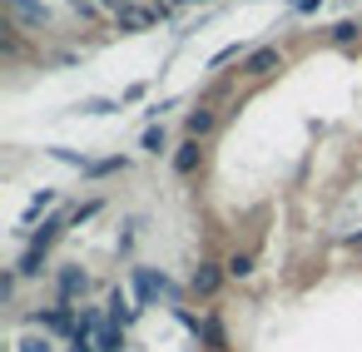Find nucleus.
<instances>
[{
	"label": "nucleus",
	"mask_w": 362,
	"mask_h": 352,
	"mask_svg": "<svg viewBox=\"0 0 362 352\" xmlns=\"http://www.w3.org/2000/svg\"><path fill=\"white\" fill-rule=\"evenodd\" d=\"M169 16V6H149V11H139V6H124V11H115V25L124 30V35H134V30H149L154 20H164Z\"/></svg>",
	"instance_id": "nucleus-1"
},
{
	"label": "nucleus",
	"mask_w": 362,
	"mask_h": 352,
	"mask_svg": "<svg viewBox=\"0 0 362 352\" xmlns=\"http://www.w3.org/2000/svg\"><path fill=\"white\" fill-rule=\"evenodd\" d=\"M273 70H283V50H278V45H263V50H253V55L243 60V75H248V80H268Z\"/></svg>",
	"instance_id": "nucleus-2"
},
{
	"label": "nucleus",
	"mask_w": 362,
	"mask_h": 352,
	"mask_svg": "<svg viewBox=\"0 0 362 352\" xmlns=\"http://www.w3.org/2000/svg\"><path fill=\"white\" fill-rule=\"evenodd\" d=\"M223 278H228V268H223V263H199V268H194V278H189V288H194V298H214V293L223 288Z\"/></svg>",
	"instance_id": "nucleus-3"
},
{
	"label": "nucleus",
	"mask_w": 362,
	"mask_h": 352,
	"mask_svg": "<svg viewBox=\"0 0 362 352\" xmlns=\"http://www.w3.org/2000/svg\"><path fill=\"white\" fill-rule=\"evenodd\" d=\"M75 307L70 303H60V307H45V312H30V322L35 327H50V332H65V337H75Z\"/></svg>",
	"instance_id": "nucleus-4"
},
{
	"label": "nucleus",
	"mask_w": 362,
	"mask_h": 352,
	"mask_svg": "<svg viewBox=\"0 0 362 352\" xmlns=\"http://www.w3.org/2000/svg\"><path fill=\"white\" fill-rule=\"evenodd\" d=\"M134 293H139V303L149 307L159 293H174V283H169L164 273H154V268H134Z\"/></svg>",
	"instance_id": "nucleus-5"
},
{
	"label": "nucleus",
	"mask_w": 362,
	"mask_h": 352,
	"mask_svg": "<svg viewBox=\"0 0 362 352\" xmlns=\"http://www.w3.org/2000/svg\"><path fill=\"white\" fill-rule=\"evenodd\" d=\"M199 169H204V144H199V139H184V144L174 149V174L189 179V174H199Z\"/></svg>",
	"instance_id": "nucleus-6"
},
{
	"label": "nucleus",
	"mask_w": 362,
	"mask_h": 352,
	"mask_svg": "<svg viewBox=\"0 0 362 352\" xmlns=\"http://www.w3.org/2000/svg\"><path fill=\"white\" fill-rule=\"evenodd\" d=\"M55 288H60V303H75V298H85V288H90V273H85V268H60Z\"/></svg>",
	"instance_id": "nucleus-7"
},
{
	"label": "nucleus",
	"mask_w": 362,
	"mask_h": 352,
	"mask_svg": "<svg viewBox=\"0 0 362 352\" xmlns=\"http://www.w3.org/2000/svg\"><path fill=\"white\" fill-rule=\"evenodd\" d=\"M105 307H110V327H129V322L139 317V307L129 303L124 288H110V303H105Z\"/></svg>",
	"instance_id": "nucleus-8"
},
{
	"label": "nucleus",
	"mask_w": 362,
	"mask_h": 352,
	"mask_svg": "<svg viewBox=\"0 0 362 352\" xmlns=\"http://www.w3.org/2000/svg\"><path fill=\"white\" fill-rule=\"evenodd\" d=\"M214 124H218V115H214V110H189V115H184V129H189V139H204Z\"/></svg>",
	"instance_id": "nucleus-9"
},
{
	"label": "nucleus",
	"mask_w": 362,
	"mask_h": 352,
	"mask_svg": "<svg viewBox=\"0 0 362 352\" xmlns=\"http://www.w3.org/2000/svg\"><path fill=\"white\" fill-rule=\"evenodd\" d=\"M124 169H129V159H124V154H110V159H90L85 174H90V179H105V174H124Z\"/></svg>",
	"instance_id": "nucleus-10"
},
{
	"label": "nucleus",
	"mask_w": 362,
	"mask_h": 352,
	"mask_svg": "<svg viewBox=\"0 0 362 352\" xmlns=\"http://www.w3.org/2000/svg\"><path fill=\"white\" fill-rule=\"evenodd\" d=\"M204 342H209V352H228V332H223V322L218 317H204Z\"/></svg>",
	"instance_id": "nucleus-11"
},
{
	"label": "nucleus",
	"mask_w": 362,
	"mask_h": 352,
	"mask_svg": "<svg viewBox=\"0 0 362 352\" xmlns=\"http://www.w3.org/2000/svg\"><path fill=\"white\" fill-rule=\"evenodd\" d=\"M55 238H60V218H45V223H40V228L30 233V248H35V253H45V248H50Z\"/></svg>",
	"instance_id": "nucleus-12"
},
{
	"label": "nucleus",
	"mask_w": 362,
	"mask_h": 352,
	"mask_svg": "<svg viewBox=\"0 0 362 352\" xmlns=\"http://www.w3.org/2000/svg\"><path fill=\"white\" fill-rule=\"evenodd\" d=\"M16 273H21V278H40V273H45V253L25 248V253H21V263H16Z\"/></svg>",
	"instance_id": "nucleus-13"
},
{
	"label": "nucleus",
	"mask_w": 362,
	"mask_h": 352,
	"mask_svg": "<svg viewBox=\"0 0 362 352\" xmlns=\"http://www.w3.org/2000/svg\"><path fill=\"white\" fill-rule=\"evenodd\" d=\"M95 352H124V327H100Z\"/></svg>",
	"instance_id": "nucleus-14"
},
{
	"label": "nucleus",
	"mask_w": 362,
	"mask_h": 352,
	"mask_svg": "<svg viewBox=\"0 0 362 352\" xmlns=\"http://www.w3.org/2000/svg\"><path fill=\"white\" fill-rule=\"evenodd\" d=\"M139 144H144V154H164V149H169V134H164V124H149Z\"/></svg>",
	"instance_id": "nucleus-15"
},
{
	"label": "nucleus",
	"mask_w": 362,
	"mask_h": 352,
	"mask_svg": "<svg viewBox=\"0 0 362 352\" xmlns=\"http://www.w3.org/2000/svg\"><path fill=\"white\" fill-rule=\"evenodd\" d=\"M50 204H55V189H40V194L30 199V209H25V223H35V218H40V213H45Z\"/></svg>",
	"instance_id": "nucleus-16"
},
{
	"label": "nucleus",
	"mask_w": 362,
	"mask_h": 352,
	"mask_svg": "<svg viewBox=\"0 0 362 352\" xmlns=\"http://www.w3.org/2000/svg\"><path fill=\"white\" fill-rule=\"evenodd\" d=\"M223 268H228V278H253V253H233Z\"/></svg>",
	"instance_id": "nucleus-17"
},
{
	"label": "nucleus",
	"mask_w": 362,
	"mask_h": 352,
	"mask_svg": "<svg viewBox=\"0 0 362 352\" xmlns=\"http://www.w3.org/2000/svg\"><path fill=\"white\" fill-rule=\"evenodd\" d=\"M327 40H332V45H347V40H357V25H352V20H337V25L327 30Z\"/></svg>",
	"instance_id": "nucleus-18"
},
{
	"label": "nucleus",
	"mask_w": 362,
	"mask_h": 352,
	"mask_svg": "<svg viewBox=\"0 0 362 352\" xmlns=\"http://www.w3.org/2000/svg\"><path fill=\"white\" fill-rule=\"evenodd\" d=\"M95 213H100V199H90V204L70 209V223H85V218H95Z\"/></svg>",
	"instance_id": "nucleus-19"
},
{
	"label": "nucleus",
	"mask_w": 362,
	"mask_h": 352,
	"mask_svg": "<svg viewBox=\"0 0 362 352\" xmlns=\"http://www.w3.org/2000/svg\"><path fill=\"white\" fill-rule=\"evenodd\" d=\"M228 60H238V45H223V50H218V55H214V60H209V65H214V70H218V65H228Z\"/></svg>",
	"instance_id": "nucleus-20"
},
{
	"label": "nucleus",
	"mask_w": 362,
	"mask_h": 352,
	"mask_svg": "<svg viewBox=\"0 0 362 352\" xmlns=\"http://www.w3.org/2000/svg\"><path fill=\"white\" fill-rule=\"evenodd\" d=\"M21 352H50V337H25Z\"/></svg>",
	"instance_id": "nucleus-21"
},
{
	"label": "nucleus",
	"mask_w": 362,
	"mask_h": 352,
	"mask_svg": "<svg viewBox=\"0 0 362 352\" xmlns=\"http://www.w3.org/2000/svg\"><path fill=\"white\" fill-rule=\"evenodd\" d=\"M16 278H21V273H6V278H0V298H6V303L16 298Z\"/></svg>",
	"instance_id": "nucleus-22"
},
{
	"label": "nucleus",
	"mask_w": 362,
	"mask_h": 352,
	"mask_svg": "<svg viewBox=\"0 0 362 352\" xmlns=\"http://www.w3.org/2000/svg\"><path fill=\"white\" fill-rule=\"evenodd\" d=\"M317 6H322V0H293V11H298V16H308V11H317Z\"/></svg>",
	"instance_id": "nucleus-23"
},
{
	"label": "nucleus",
	"mask_w": 362,
	"mask_h": 352,
	"mask_svg": "<svg viewBox=\"0 0 362 352\" xmlns=\"http://www.w3.org/2000/svg\"><path fill=\"white\" fill-rule=\"evenodd\" d=\"M70 6H75L80 16H90V11H95V6H90V0H70Z\"/></svg>",
	"instance_id": "nucleus-24"
},
{
	"label": "nucleus",
	"mask_w": 362,
	"mask_h": 352,
	"mask_svg": "<svg viewBox=\"0 0 362 352\" xmlns=\"http://www.w3.org/2000/svg\"><path fill=\"white\" fill-rule=\"evenodd\" d=\"M11 6H16V11H30V6H40V0H11Z\"/></svg>",
	"instance_id": "nucleus-25"
}]
</instances>
